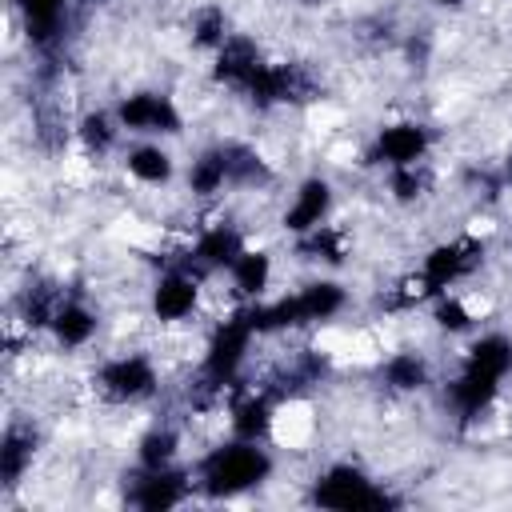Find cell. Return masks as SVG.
Segmentation results:
<instances>
[{"mask_svg":"<svg viewBox=\"0 0 512 512\" xmlns=\"http://www.w3.org/2000/svg\"><path fill=\"white\" fill-rule=\"evenodd\" d=\"M412 192H416V180H412L408 172H400V176H396V196H404V200H408Z\"/></svg>","mask_w":512,"mask_h":512,"instance_id":"obj_25","label":"cell"},{"mask_svg":"<svg viewBox=\"0 0 512 512\" xmlns=\"http://www.w3.org/2000/svg\"><path fill=\"white\" fill-rule=\"evenodd\" d=\"M436 320L444 324V328H452V332H460L464 324H468V312L456 304V300H444L440 308H436Z\"/></svg>","mask_w":512,"mask_h":512,"instance_id":"obj_23","label":"cell"},{"mask_svg":"<svg viewBox=\"0 0 512 512\" xmlns=\"http://www.w3.org/2000/svg\"><path fill=\"white\" fill-rule=\"evenodd\" d=\"M232 272H236V288H240V292H260V288L268 284V256H260V252L236 256Z\"/></svg>","mask_w":512,"mask_h":512,"instance_id":"obj_17","label":"cell"},{"mask_svg":"<svg viewBox=\"0 0 512 512\" xmlns=\"http://www.w3.org/2000/svg\"><path fill=\"white\" fill-rule=\"evenodd\" d=\"M420 152H424V132L416 124H396L380 132V156L392 160L396 168H408Z\"/></svg>","mask_w":512,"mask_h":512,"instance_id":"obj_6","label":"cell"},{"mask_svg":"<svg viewBox=\"0 0 512 512\" xmlns=\"http://www.w3.org/2000/svg\"><path fill=\"white\" fill-rule=\"evenodd\" d=\"M180 492H184V488H180V476H168V472L152 468V476L140 480L136 504H140V508H168V504L180 500Z\"/></svg>","mask_w":512,"mask_h":512,"instance_id":"obj_14","label":"cell"},{"mask_svg":"<svg viewBox=\"0 0 512 512\" xmlns=\"http://www.w3.org/2000/svg\"><path fill=\"white\" fill-rule=\"evenodd\" d=\"M84 140H88L92 148H104V144L112 140V132H108L104 116H88V120H84Z\"/></svg>","mask_w":512,"mask_h":512,"instance_id":"obj_24","label":"cell"},{"mask_svg":"<svg viewBox=\"0 0 512 512\" xmlns=\"http://www.w3.org/2000/svg\"><path fill=\"white\" fill-rule=\"evenodd\" d=\"M316 504H324V508H384L388 496L376 492L360 472L336 468L316 484Z\"/></svg>","mask_w":512,"mask_h":512,"instance_id":"obj_2","label":"cell"},{"mask_svg":"<svg viewBox=\"0 0 512 512\" xmlns=\"http://www.w3.org/2000/svg\"><path fill=\"white\" fill-rule=\"evenodd\" d=\"M496 380H500V376L480 372V368H472V364H468V372L452 384V400L460 404V412H464V416H472V412H480V408L496 396Z\"/></svg>","mask_w":512,"mask_h":512,"instance_id":"obj_7","label":"cell"},{"mask_svg":"<svg viewBox=\"0 0 512 512\" xmlns=\"http://www.w3.org/2000/svg\"><path fill=\"white\" fill-rule=\"evenodd\" d=\"M20 8L28 16V36L32 40H52L60 32L64 0H20Z\"/></svg>","mask_w":512,"mask_h":512,"instance_id":"obj_11","label":"cell"},{"mask_svg":"<svg viewBox=\"0 0 512 512\" xmlns=\"http://www.w3.org/2000/svg\"><path fill=\"white\" fill-rule=\"evenodd\" d=\"M52 328H56L60 344H84V340L92 336L96 320H92V312H88V308H80V304H64V308H56Z\"/></svg>","mask_w":512,"mask_h":512,"instance_id":"obj_13","label":"cell"},{"mask_svg":"<svg viewBox=\"0 0 512 512\" xmlns=\"http://www.w3.org/2000/svg\"><path fill=\"white\" fill-rule=\"evenodd\" d=\"M232 424H236V432L244 436V440H256V436H264L268 432V404L264 400H244L240 408H236V416H232Z\"/></svg>","mask_w":512,"mask_h":512,"instance_id":"obj_18","label":"cell"},{"mask_svg":"<svg viewBox=\"0 0 512 512\" xmlns=\"http://www.w3.org/2000/svg\"><path fill=\"white\" fill-rule=\"evenodd\" d=\"M324 208H328V184H324V180H308V184L300 188V196H296V204L288 208V216H284V224H288L292 232H304V228H312V224H320V216H324Z\"/></svg>","mask_w":512,"mask_h":512,"instance_id":"obj_8","label":"cell"},{"mask_svg":"<svg viewBox=\"0 0 512 512\" xmlns=\"http://www.w3.org/2000/svg\"><path fill=\"white\" fill-rule=\"evenodd\" d=\"M468 268V256L460 244H444L424 260V292H440L448 288V280H456Z\"/></svg>","mask_w":512,"mask_h":512,"instance_id":"obj_9","label":"cell"},{"mask_svg":"<svg viewBox=\"0 0 512 512\" xmlns=\"http://www.w3.org/2000/svg\"><path fill=\"white\" fill-rule=\"evenodd\" d=\"M120 120L132 132H176V112L164 96H132L120 104Z\"/></svg>","mask_w":512,"mask_h":512,"instance_id":"obj_4","label":"cell"},{"mask_svg":"<svg viewBox=\"0 0 512 512\" xmlns=\"http://www.w3.org/2000/svg\"><path fill=\"white\" fill-rule=\"evenodd\" d=\"M192 304H196V284L188 276L160 280V288H156V316L160 320H180L192 312Z\"/></svg>","mask_w":512,"mask_h":512,"instance_id":"obj_10","label":"cell"},{"mask_svg":"<svg viewBox=\"0 0 512 512\" xmlns=\"http://www.w3.org/2000/svg\"><path fill=\"white\" fill-rule=\"evenodd\" d=\"M196 256H200L204 264H236L240 240H236L232 228H212V232H204V240L196 244Z\"/></svg>","mask_w":512,"mask_h":512,"instance_id":"obj_15","label":"cell"},{"mask_svg":"<svg viewBox=\"0 0 512 512\" xmlns=\"http://www.w3.org/2000/svg\"><path fill=\"white\" fill-rule=\"evenodd\" d=\"M100 384H104L112 396H120V400H132V396H144V392L156 384V376H152L148 360H140V356H128V360H116V364H108V368L100 372Z\"/></svg>","mask_w":512,"mask_h":512,"instance_id":"obj_5","label":"cell"},{"mask_svg":"<svg viewBox=\"0 0 512 512\" xmlns=\"http://www.w3.org/2000/svg\"><path fill=\"white\" fill-rule=\"evenodd\" d=\"M172 436L168 432H152L148 440H144V448H140V460L148 464V468H164L168 460H172Z\"/></svg>","mask_w":512,"mask_h":512,"instance_id":"obj_22","label":"cell"},{"mask_svg":"<svg viewBox=\"0 0 512 512\" xmlns=\"http://www.w3.org/2000/svg\"><path fill=\"white\" fill-rule=\"evenodd\" d=\"M28 460H32V436L8 432L4 436V448H0V472H4V480L16 484V476L28 468Z\"/></svg>","mask_w":512,"mask_h":512,"instance_id":"obj_16","label":"cell"},{"mask_svg":"<svg viewBox=\"0 0 512 512\" xmlns=\"http://www.w3.org/2000/svg\"><path fill=\"white\" fill-rule=\"evenodd\" d=\"M384 376H388V384H396V388H420V384H424V364H420L416 356H396V360H388Z\"/></svg>","mask_w":512,"mask_h":512,"instance_id":"obj_21","label":"cell"},{"mask_svg":"<svg viewBox=\"0 0 512 512\" xmlns=\"http://www.w3.org/2000/svg\"><path fill=\"white\" fill-rule=\"evenodd\" d=\"M232 172V164H228V156L224 152H216V156H204L196 168H192V188L196 192H216L220 184H224V176Z\"/></svg>","mask_w":512,"mask_h":512,"instance_id":"obj_19","label":"cell"},{"mask_svg":"<svg viewBox=\"0 0 512 512\" xmlns=\"http://www.w3.org/2000/svg\"><path fill=\"white\" fill-rule=\"evenodd\" d=\"M128 168H132L140 180H148V184H160V180H168V172H172V164H168V156H164L160 148H140V152L128 160Z\"/></svg>","mask_w":512,"mask_h":512,"instance_id":"obj_20","label":"cell"},{"mask_svg":"<svg viewBox=\"0 0 512 512\" xmlns=\"http://www.w3.org/2000/svg\"><path fill=\"white\" fill-rule=\"evenodd\" d=\"M268 476V456L248 448V444H232V448H220L208 468H204V484L212 496H232V492H244L252 484H260Z\"/></svg>","mask_w":512,"mask_h":512,"instance_id":"obj_1","label":"cell"},{"mask_svg":"<svg viewBox=\"0 0 512 512\" xmlns=\"http://www.w3.org/2000/svg\"><path fill=\"white\" fill-rule=\"evenodd\" d=\"M440 4H456V0H440Z\"/></svg>","mask_w":512,"mask_h":512,"instance_id":"obj_26","label":"cell"},{"mask_svg":"<svg viewBox=\"0 0 512 512\" xmlns=\"http://www.w3.org/2000/svg\"><path fill=\"white\" fill-rule=\"evenodd\" d=\"M472 368L480 372H492V376H504L512 368V344L504 336H484L472 344V356H468Z\"/></svg>","mask_w":512,"mask_h":512,"instance_id":"obj_12","label":"cell"},{"mask_svg":"<svg viewBox=\"0 0 512 512\" xmlns=\"http://www.w3.org/2000/svg\"><path fill=\"white\" fill-rule=\"evenodd\" d=\"M252 332H256L252 312H248V316H232V320H224V328H220V332L212 336V344H208V372H212L216 380H224V376L236 372V364H240L244 352H248Z\"/></svg>","mask_w":512,"mask_h":512,"instance_id":"obj_3","label":"cell"}]
</instances>
